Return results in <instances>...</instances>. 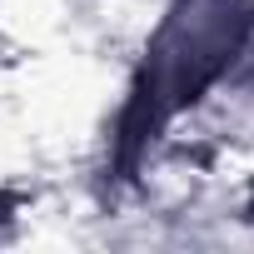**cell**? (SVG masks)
<instances>
[{
	"label": "cell",
	"instance_id": "cell-1",
	"mask_svg": "<svg viewBox=\"0 0 254 254\" xmlns=\"http://www.w3.org/2000/svg\"><path fill=\"white\" fill-rule=\"evenodd\" d=\"M254 40V0H175L145 45L130 100L120 110V165L130 170L150 140L199 105Z\"/></svg>",
	"mask_w": 254,
	"mask_h": 254
}]
</instances>
